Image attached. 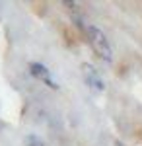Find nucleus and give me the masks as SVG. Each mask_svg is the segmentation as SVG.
<instances>
[{"instance_id": "4", "label": "nucleus", "mask_w": 142, "mask_h": 146, "mask_svg": "<svg viewBox=\"0 0 142 146\" xmlns=\"http://www.w3.org/2000/svg\"><path fill=\"white\" fill-rule=\"evenodd\" d=\"M27 146H45V142L35 135H29L27 136Z\"/></svg>"}, {"instance_id": "2", "label": "nucleus", "mask_w": 142, "mask_h": 146, "mask_svg": "<svg viewBox=\"0 0 142 146\" xmlns=\"http://www.w3.org/2000/svg\"><path fill=\"white\" fill-rule=\"evenodd\" d=\"M29 74L35 76V78H39L41 82H45V86H49L51 90H58L56 80L51 76L49 68L45 66V64H41V62H29Z\"/></svg>"}, {"instance_id": "3", "label": "nucleus", "mask_w": 142, "mask_h": 146, "mask_svg": "<svg viewBox=\"0 0 142 146\" xmlns=\"http://www.w3.org/2000/svg\"><path fill=\"white\" fill-rule=\"evenodd\" d=\"M82 74H84V80L88 82V86H94L96 90L103 92L105 90V86H103V80H101V76L98 74V70L92 66L90 62H82Z\"/></svg>"}, {"instance_id": "1", "label": "nucleus", "mask_w": 142, "mask_h": 146, "mask_svg": "<svg viewBox=\"0 0 142 146\" xmlns=\"http://www.w3.org/2000/svg\"><path fill=\"white\" fill-rule=\"evenodd\" d=\"M86 35H88V43L92 45L94 53H96L99 58L111 62V60H113V47H111L107 35L103 33L98 25H88L86 27Z\"/></svg>"}]
</instances>
